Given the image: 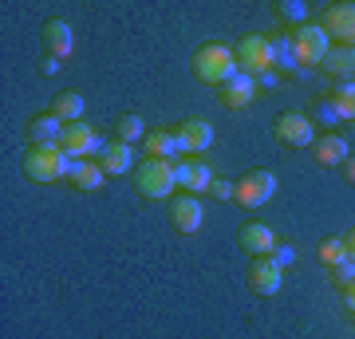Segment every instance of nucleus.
Returning <instances> with one entry per match:
<instances>
[{"label": "nucleus", "mask_w": 355, "mask_h": 339, "mask_svg": "<svg viewBox=\"0 0 355 339\" xmlns=\"http://www.w3.org/2000/svg\"><path fill=\"white\" fill-rule=\"evenodd\" d=\"M253 99H257V79H249V76H237V79H229L225 87H217V103L229 107V111H241Z\"/></svg>", "instance_id": "nucleus-16"}, {"label": "nucleus", "mask_w": 355, "mask_h": 339, "mask_svg": "<svg viewBox=\"0 0 355 339\" xmlns=\"http://www.w3.org/2000/svg\"><path fill=\"white\" fill-rule=\"evenodd\" d=\"M60 150H64L67 158H76V162H83V158H103L107 139L95 134L91 123H67L64 134H60Z\"/></svg>", "instance_id": "nucleus-5"}, {"label": "nucleus", "mask_w": 355, "mask_h": 339, "mask_svg": "<svg viewBox=\"0 0 355 339\" xmlns=\"http://www.w3.org/2000/svg\"><path fill=\"white\" fill-rule=\"evenodd\" d=\"M174 142H178L182 158H202V150L214 146V126L205 123V119H182L174 126Z\"/></svg>", "instance_id": "nucleus-9"}, {"label": "nucleus", "mask_w": 355, "mask_h": 339, "mask_svg": "<svg viewBox=\"0 0 355 339\" xmlns=\"http://www.w3.org/2000/svg\"><path fill=\"white\" fill-rule=\"evenodd\" d=\"M99 166H103V170H107L111 177L127 174L130 166H135V146H127V142L111 139V142H107V150H103V158H99Z\"/></svg>", "instance_id": "nucleus-19"}, {"label": "nucleus", "mask_w": 355, "mask_h": 339, "mask_svg": "<svg viewBox=\"0 0 355 339\" xmlns=\"http://www.w3.org/2000/svg\"><path fill=\"white\" fill-rule=\"evenodd\" d=\"M135 189H139L142 198H150V201L174 198V189H178L174 162H162V158H146V162H139V170H135Z\"/></svg>", "instance_id": "nucleus-3"}, {"label": "nucleus", "mask_w": 355, "mask_h": 339, "mask_svg": "<svg viewBox=\"0 0 355 339\" xmlns=\"http://www.w3.org/2000/svg\"><path fill=\"white\" fill-rule=\"evenodd\" d=\"M190 71L198 76V83H209V87H225L229 79L241 76V63H237V48L233 44H221V40H209L193 51Z\"/></svg>", "instance_id": "nucleus-1"}, {"label": "nucleus", "mask_w": 355, "mask_h": 339, "mask_svg": "<svg viewBox=\"0 0 355 339\" xmlns=\"http://www.w3.org/2000/svg\"><path fill=\"white\" fill-rule=\"evenodd\" d=\"M316 257H320L324 268H336V264L347 261V245H343V237H324L320 241V249H316Z\"/></svg>", "instance_id": "nucleus-28"}, {"label": "nucleus", "mask_w": 355, "mask_h": 339, "mask_svg": "<svg viewBox=\"0 0 355 339\" xmlns=\"http://www.w3.org/2000/svg\"><path fill=\"white\" fill-rule=\"evenodd\" d=\"M257 91H277V71H265L257 79Z\"/></svg>", "instance_id": "nucleus-34"}, {"label": "nucleus", "mask_w": 355, "mask_h": 339, "mask_svg": "<svg viewBox=\"0 0 355 339\" xmlns=\"http://www.w3.org/2000/svg\"><path fill=\"white\" fill-rule=\"evenodd\" d=\"M64 67V60H55V55H48V60H40V76H55Z\"/></svg>", "instance_id": "nucleus-33"}, {"label": "nucleus", "mask_w": 355, "mask_h": 339, "mask_svg": "<svg viewBox=\"0 0 355 339\" xmlns=\"http://www.w3.org/2000/svg\"><path fill=\"white\" fill-rule=\"evenodd\" d=\"M233 48H237L241 76L261 79L265 71H277V55H272V44H268V36H257V32H249V36H241Z\"/></svg>", "instance_id": "nucleus-4"}, {"label": "nucleus", "mask_w": 355, "mask_h": 339, "mask_svg": "<svg viewBox=\"0 0 355 339\" xmlns=\"http://www.w3.org/2000/svg\"><path fill=\"white\" fill-rule=\"evenodd\" d=\"M20 170H24L28 182L51 186V182H64V177H71L76 158H67V154L60 150V142H51V146H28L24 158H20Z\"/></svg>", "instance_id": "nucleus-2"}, {"label": "nucleus", "mask_w": 355, "mask_h": 339, "mask_svg": "<svg viewBox=\"0 0 355 339\" xmlns=\"http://www.w3.org/2000/svg\"><path fill=\"white\" fill-rule=\"evenodd\" d=\"M331 99L340 103L343 123H355V83H340V87L331 91Z\"/></svg>", "instance_id": "nucleus-29"}, {"label": "nucleus", "mask_w": 355, "mask_h": 339, "mask_svg": "<svg viewBox=\"0 0 355 339\" xmlns=\"http://www.w3.org/2000/svg\"><path fill=\"white\" fill-rule=\"evenodd\" d=\"M142 150H146V158H162V162H178V158H182V154H178V142H174V130H166V126L146 134Z\"/></svg>", "instance_id": "nucleus-22"}, {"label": "nucleus", "mask_w": 355, "mask_h": 339, "mask_svg": "<svg viewBox=\"0 0 355 339\" xmlns=\"http://www.w3.org/2000/svg\"><path fill=\"white\" fill-rule=\"evenodd\" d=\"M324 71H328L336 83H355V48H331L328 60H324Z\"/></svg>", "instance_id": "nucleus-20"}, {"label": "nucleus", "mask_w": 355, "mask_h": 339, "mask_svg": "<svg viewBox=\"0 0 355 339\" xmlns=\"http://www.w3.org/2000/svg\"><path fill=\"white\" fill-rule=\"evenodd\" d=\"M292 44H296V60L300 67H324L331 51V36L324 32V24H304L292 32Z\"/></svg>", "instance_id": "nucleus-6"}, {"label": "nucleus", "mask_w": 355, "mask_h": 339, "mask_svg": "<svg viewBox=\"0 0 355 339\" xmlns=\"http://www.w3.org/2000/svg\"><path fill=\"white\" fill-rule=\"evenodd\" d=\"M324 32L343 48H355V0H336L324 8Z\"/></svg>", "instance_id": "nucleus-11"}, {"label": "nucleus", "mask_w": 355, "mask_h": 339, "mask_svg": "<svg viewBox=\"0 0 355 339\" xmlns=\"http://www.w3.org/2000/svg\"><path fill=\"white\" fill-rule=\"evenodd\" d=\"M44 48H48V55H55V60H67L71 51H76V32H71V24L67 20H48L44 24Z\"/></svg>", "instance_id": "nucleus-15"}, {"label": "nucleus", "mask_w": 355, "mask_h": 339, "mask_svg": "<svg viewBox=\"0 0 355 339\" xmlns=\"http://www.w3.org/2000/svg\"><path fill=\"white\" fill-rule=\"evenodd\" d=\"M272 134H277V142L300 150V146H312V142H316V123H312L304 111H284V114H277Z\"/></svg>", "instance_id": "nucleus-8"}, {"label": "nucleus", "mask_w": 355, "mask_h": 339, "mask_svg": "<svg viewBox=\"0 0 355 339\" xmlns=\"http://www.w3.org/2000/svg\"><path fill=\"white\" fill-rule=\"evenodd\" d=\"M272 193H277L272 170H249L237 177V205H245V209H261L265 201H272Z\"/></svg>", "instance_id": "nucleus-7"}, {"label": "nucleus", "mask_w": 355, "mask_h": 339, "mask_svg": "<svg viewBox=\"0 0 355 339\" xmlns=\"http://www.w3.org/2000/svg\"><path fill=\"white\" fill-rule=\"evenodd\" d=\"M170 225L178 233H198L205 225V209H202V198L193 193H174L170 198Z\"/></svg>", "instance_id": "nucleus-12"}, {"label": "nucleus", "mask_w": 355, "mask_h": 339, "mask_svg": "<svg viewBox=\"0 0 355 339\" xmlns=\"http://www.w3.org/2000/svg\"><path fill=\"white\" fill-rule=\"evenodd\" d=\"M312 158H316V166H343L352 158L347 139L343 134H324V139H316L312 142Z\"/></svg>", "instance_id": "nucleus-18"}, {"label": "nucleus", "mask_w": 355, "mask_h": 339, "mask_svg": "<svg viewBox=\"0 0 355 339\" xmlns=\"http://www.w3.org/2000/svg\"><path fill=\"white\" fill-rule=\"evenodd\" d=\"M174 174H178V189L182 193H193V198L209 193V186H214V177H217L205 158H178Z\"/></svg>", "instance_id": "nucleus-10"}, {"label": "nucleus", "mask_w": 355, "mask_h": 339, "mask_svg": "<svg viewBox=\"0 0 355 339\" xmlns=\"http://www.w3.org/2000/svg\"><path fill=\"white\" fill-rule=\"evenodd\" d=\"M51 114L64 119V123H83V95L79 91H60L51 99Z\"/></svg>", "instance_id": "nucleus-27"}, {"label": "nucleus", "mask_w": 355, "mask_h": 339, "mask_svg": "<svg viewBox=\"0 0 355 339\" xmlns=\"http://www.w3.org/2000/svg\"><path fill=\"white\" fill-rule=\"evenodd\" d=\"M343 245H347V257H352V261H355V229H352V233H347V237H343Z\"/></svg>", "instance_id": "nucleus-37"}, {"label": "nucleus", "mask_w": 355, "mask_h": 339, "mask_svg": "<svg viewBox=\"0 0 355 339\" xmlns=\"http://www.w3.org/2000/svg\"><path fill=\"white\" fill-rule=\"evenodd\" d=\"M343 304H347V312L355 315V284H352V288H347V292H343Z\"/></svg>", "instance_id": "nucleus-36"}, {"label": "nucleus", "mask_w": 355, "mask_h": 339, "mask_svg": "<svg viewBox=\"0 0 355 339\" xmlns=\"http://www.w3.org/2000/svg\"><path fill=\"white\" fill-rule=\"evenodd\" d=\"M237 245H241L249 257H272V249H277V233H272L265 221H245L241 233H237Z\"/></svg>", "instance_id": "nucleus-14"}, {"label": "nucleus", "mask_w": 355, "mask_h": 339, "mask_svg": "<svg viewBox=\"0 0 355 339\" xmlns=\"http://www.w3.org/2000/svg\"><path fill=\"white\" fill-rule=\"evenodd\" d=\"M277 16H280V24H284V32H296V28L308 24L312 4H308V0H280V4H277Z\"/></svg>", "instance_id": "nucleus-26"}, {"label": "nucleus", "mask_w": 355, "mask_h": 339, "mask_svg": "<svg viewBox=\"0 0 355 339\" xmlns=\"http://www.w3.org/2000/svg\"><path fill=\"white\" fill-rule=\"evenodd\" d=\"M64 119H55L51 111L36 114L32 123H28V146H51V142H60V134H64Z\"/></svg>", "instance_id": "nucleus-17"}, {"label": "nucleus", "mask_w": 355, "mask_h": 339, "mask_svg": "<svg viewBox=\"0 0 355 339\" xmlns=\"http://www.w3.org/2000/svg\"><path fill=\"white\" fill-rule=\"evenodd\" d=\"M146 119H142L139 111H130V114H119L114 119V139L119 142H127V146H135V142H146Z\"/></svg>", "instance_id": "nucleus-24"}, {"label": "nucleus", "mask_w": 355, "mask_h": 339, "mask_svg": "<svg viewBox=\"0 0 355 339\" xmlns=\"http://www.w3.org/2000/svg\"><path fill=\"white\" fill-rule=\"evenodd\" d=\"M268 44H272V55H277V67L280 71H300V60H296V44H292V32H272L268 36Z\"/></svg>", "instance_id": "nucleus-25"}, {"label": "nucleus", "mask_w": 355, "mask_h": 339, "mask_svg": "<svg viewBox=\"0 0 355 339\" xmlns=\"http://www.w3.org/2000/svg\"><path fill=\"white\" fill-rule=\"evenodd\" d=\"M308 119L316 126H324V130H331V126H340L343 123V114H340V103L331 99V95H312V103H308Z\"/></svg>", "instance_id": "nucleus-21"}, {"label": "nucleus", "mask_w": 355, "mask_h": 339, "mask_svg": "<svg viewBox=\"0 0 355 339\" xmlns=\"http://www.w3.org/2000/svg\"><path fill=\"white\" fill-rule=\"evenodd\" d=\"M217 201H237V177H214V186H209Z\"/></svg>", "instance_id": "nucleus-31"}, {"label": "nucleus", "mask_w": 355, "mask_h": 339, "mask_svg": "<svg viewBox=\"0 0 355 339\" xmlns=\"http://www.w3.org/2000/svg\"><path fill=\"white\" fill-rule=\"evenodd\" d=\"M343 177H347V182H352V186H355V154H352V158H347V162H343Z\"/></svg>", "instance_id": "nucleus-35"}, {"label": "nucleus", "mask_w": 355, "mask_h": 339, "mask_svg": "<svg viewBox=\"0 0 355 339\" xmlns=\"http://www.w3.org/2000/svg\"><path fill=\"white\" fill-rule=\"evenodd\" d=\"M272 261H277L280 268L296 264V245H292V241H277V249H272Z\"/></svg>", "instance_id": "nucleus-32"}, {"label": "nucleus", "mask_w": 355, "mask_h": 339, "mask_svg": "<svg viewBox=\"0 0 355 339\" xmlns=\"http://www.w3.org/2000/svg\"><path fill=\"white\" fill-rule=\"evenodd\" d=\"M331 284H336L340 292H347V288L355 284V261H352V257H347L343 264H336V268H331Z\"/></svg>", "instance_id": "nucleus-30"}, {"label": "nucleus", "mask_w": 355, "mask_h": 339, "mask_svg": "<svg viewBox=\"0 0 355 339\" xmlns=\"http://www.w3.org/2000/svg\"><path fill=\"white\" fill-rule=\"evenodd\" d=\"M280 284H284V268L272 257H253V264H249V288L257 296H277Z\"/></svg>", "instance_id": "nucleus-13"}, {"label": "nucleus", "mask_w": 355, "mask_h": 339, "mask_svg": "<svg viewBox=\"0 0 355 339\" xmlns=\"http://www.w3.org/2000/svg\"><path fill=\"white\" fill-rule=\"evenodd\" d=\"M103 177H107V170H103L95 158H83V162H76V170H71V186L83 189V193H95V189H103Z\"/></svg>", "instance_id": "nucleus-23"}]
</instances>
